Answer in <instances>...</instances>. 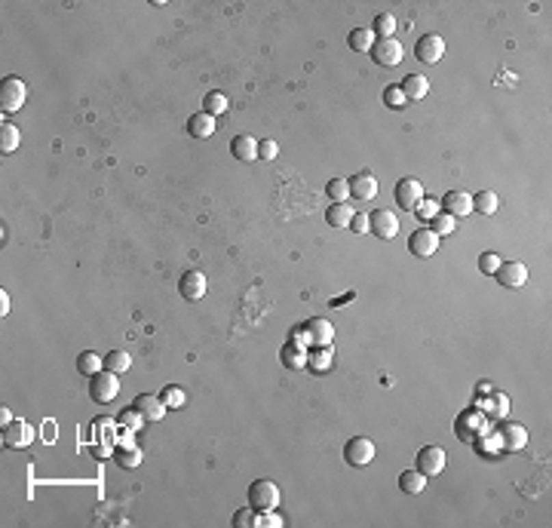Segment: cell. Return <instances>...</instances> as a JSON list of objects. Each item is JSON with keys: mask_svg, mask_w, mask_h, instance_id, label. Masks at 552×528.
Listing matches in <instances>:
<instances>
[{"mask_svg": "<svg viewBox=\"0 0 552 528\" xmlns=\"http://www.w3.org/2000/svg\"><path fill=\"white\" fill-rule=\"evenodd\" d=\"M279 360H282L285 368H307V351H304V344H298V341H289V344L282 347V353H279Z\"/></svg>", "mask_w": 552, "mask_h": 528, "instance_id": "cell-22", "label": "cell"}, {"mask_svg": "<svg viewBox=\"0 0 552 528\" xmlns=\"http://www.w3.org/2000/svg\"><path fill=\"white\" fill-rule=\"evenodd\" d=\"M231 154L237 157L239 163H252V160H258V138H252V136H233V142H231Z\"/></svg>", "mask_w": 552, "mask_h": 528, "instance_id": "cell-20", "label": "cell"}, {"mask_svg": "<svg viewBox=\"0 0 552 528\" xmlns=\"http://www.w3.org/2000/svg\"><path fill=\"white\" fill-rule=\"evenodd\" d=\"M384 105H386V108H393V111H402V108L408 105V99H405L402 86H399V84L386 86V89H384Z\"/></svg>", "mask_w": 552, "mask_h": 528, "instance_id": "cell-34", "label": "cell"}, {"mask_svg": "<svg viewBox=\"0 0 552 528\" xmlns=\"http://www.w3.org/2000/svg\"><path fill=\"white\" fill-rule=\"evenodd\" d=\"M402 43L396 40V37H386V40H374L371 47V59L378 62L380 68H396L399 62H402Z\"/></svg>", "mask_w": 552, "mask_h": 528, "instance_id": "cell-7", "label": "cell"}, {"mask_svg": "<svg viewBox=\"0 0 552 528\" xmlns=\"http://www.w3.org/2000/svg\"><path fill=\"white\" fill-rule=\"evenodd\" d=\"M276 154H279V144L274 138H261L258 142V160H276Z\"/></svg>", "mask_w": 552, "mask_h": 528, "instance_id": "cell-40", "label": "cell"}, {"mask_svg": "<svg viewBox=\"0 0 552 528\" xmlns=\"http://www.w3.org/2000/svg\"><path fill=\"white\" fill-rule=\"evenodd\" d=\"M454 231H458V218H454V215L442 212V215H436V218H433V234L439 240L448 237V234H454Z\"/></svg>", "mask_w": 552, "mask_h": 528, "instance_id": "cell-33", "label": "cell"}, {"mask_svg": "<svg viewBox=\"0 0 552 528\" xmlns=\"http://www.w3.org/2000/svg\"><path fill=\"white\" fill-rule=\"evenodd\" d=\"M120 467H135L138 464V451H120Z\"/></svg>", "mask_w": 552, "mask_h": 528, "instance_id": "cell-45", "label": "cell"}, {"mask_svg": "<svg viewBox=\"0 0 552 528\" xmlns=\"http://www.w3.org/2000/svg\"><path fill=\"white\" fill-rule=\"evenodd\" d=\"M117 393H120V378H117V372H111V368H101L98 375H92L90 397H92L98 405L114 403V399H117Z\"/></svg>", "mask_w": 552, "mask_h": 528, "instance_id": "cell-3", "label": "cell"}, {"mask_svg": "<svg viewBox=\"0 0 552 528\" xmlns=\"http://www.w3.org/2000/svg\"><path fill=\"white\" fill-rule=\"evenodd\" d=\"M371 221V231L378 240H393L399 234V215H393L390 209H378V212L368 215Z\"/></svg>", "mask_w": 552, "mask_h": 528, "instance_id": "cell-14", "label": "cell"}, {"mask_svg": "<svg viewBox=\"0 0 552 528\" xmlns=\"http://www.w3.org/2000/svg\"><path fill=\"white\" fill-rule=\"evenodd\" d=\"M497 267H500V255L497 252H485V255H479V271L482 273H497Z\"/></svg>", "mask_w": 552, "mask_h": 528, "instance_id": "cell-41", "label": "cell"}, {"mask_svg": "<svg viewBox=\"0 0 552 528\" xmlns=\"http://www.w3.org/2000/svg\"><path fill=\"white\" fill-rule=\"evenodd\" d=\"M202 111L212 114V117H221V114L227 111V95L218 92V89H215V92H206L202 95Z\"/></svg>", "mask_w": 552, "mask_h": 528, "instance_id": "cell-29", "label": "cell"}, {"mask_svg": "<svg viewBox=\"0 0 552 528\" xmlns=\"http://www.w3.org/2000/svg\"><path fill=\"white\" fill-rule=\"evenodd\" d=\"M129 366H132V356L126 353V351H111L105 356V368H111V372H129Z\"/></svg>", "mask_w": 552, "mask_h": 528, "instance_id": "cell-32", "label": "cell"}, {"mask_svg": "<svg viewBox=\"0 0 552 528\" xmlns=\"http://www.w3.org/2000/svg\"><path fill=\"white\" fill-rule=\"evenodd\" d=\"M279 486L274 479H255L249 488V507H255L258 513H274L279 507Z\"/></svg>", "mask_w": 552, "mask_h": 528, "instance_id": "cell-2", "label": "cell"}, {"mask_svg": "<svg viewBox=\"0 0 552 528\" xmlns=\"http://www.w3.org/2000/svg\"><path fill=\"white\" fill-rule=\"evenodd\" d=\"M350 227H353V234H368L371 231V221H368L365 212H356L353 215V221H350Z\"/></svg>", "mask_w": 552, "mask_h": 528, "instance_id": "cell-43", "label": "cell"}, {"mask_svg": "<svg viewBox=\"0 0 552 528\" xmlns=\"http://www.w3.org/2000/svg\"><path fill=\"white\" fill-rule=\"evenodd\" d=\"M423 200V184L417 178H399L396 181V203L399 209H408L415 212V206Z\"/></svg>", "mask_w": 552, "mask_h": 528, "instance_id": "cell-9", "label": "cell"}, {"mask_svg": "<svg viewBox=\"0 0 552 528\" xmlns=\"http://www.w3.org/2000/svg\"><path fill=\"white\" fill-rule=\"evenodd\" d=\"M187 136L196 138V142H202V138H212L215 136V117H212V114H206V111L187 117Z\"/></svg>", "mask_w": 552, "mask_h": 528, "instance_id": "cell-18", "label": "cell"}, {"mask_svg": "<svg viewBox=\"0 0 552 528\" xmlns=\"http://www.w3.org/2000/svg\"><path fill=\"white\" fill-rule=\"evenodd\" d=\"M0 314H10V298H6V292H0Z\"/></svg>", "mask_w": 552, "mask_h": 528, "instance_id": "cell-46", "label": "cell"}, {"mask_svg": "<svg viewBox=\"0 0 552 528\" xmlns=\"http://www.w3.org/2000/svg\"><path fill=\"white\" fill-rule=\"evenodd\" d=\"M374 37H380V40H386V37H393V31H396V18L390 16V12H380L378 18H374Z\"/></svg>", "mask_w": 552, "mask_h": 528, "instance_id": "cell-35", "label": "cell"}, {"mask_svg": "<svg viewBox=\"0 0 552 528\" xmlns=\"http://www.w3.org/2000/svg\"><path fill=\"white\" fill-rule=\"evenodd\" d=\"M347 43H350V49H356V53H371L374 31L371 28H353L350 37H347Z\"/></svg>", "mask_w": 552, "mask_h": 528, "instance_id": "cell-26", "label": "cell"}, {"mask_svg": "<svg viewBox=\"0 0 552 528\" xmlns=\"http://www.w3.org/2000/svg\"><path fill=\"white\" fill-rule=\"evenodd\" d=\"M160 399L166 403V409H181V405H184V390H181L179 384H169V387H163Z\"/></svg>", "mask_w": 552, "mask_h": 528, "instance_id": "cell-38", "label": "cell"}, {"mask_svg": "<svg viewBox=\"0 0 552 528\" xmlns=\"http://www.w3.org/2000/svg\"><path fill=\"white\" fill-rule=\"evenodd\" d=\"M473 209L479 215H494L500 209V200H497V194L494 190H479V194L473 197Z\"/></svg>", "mask_w": 552, "mask_h": 528, "instance_id": "cell-27", "label": "cell"}, {"mask_svg": "<svg viewBox=\"0 0 552 528\" xmlns=\"http://www.w3.org/2000/svg\"><path fill=\"white\" fill-rule=\"evenodd\" d=\"M402 92H405V99H423V95L430 92V80L423 77V74H408V77L402 80Z\"/></svg>", "mask_w": 552, "mask_h": 528, "instance_id": "cell-24", "label": "cell"}, {"mask_svg": "<svg viewBox=\"0 0 552 528\" xmlns=\"http://www.w3.org/2000/svg\"><path fill=\"white\" fill-rule=\"evenodd\" d=\"M132 409L142 415V421H163V415H166V403H163L160 397H154V393H142V397H135Z\"/></svg>", "mask_w": 552, "mask_h": 528, "instance_id": "cell-15", "label": "cell"}, {"mask_svg": "<svg viewBox=\"0 0 552 528\" xmlns=\"http://www.w3.org/2000/svg\"><path fill=\"white\" fill-rule=\"evenodd\" d=\"M445 451L439 449V445H423L421 451H417V470H421L423 476H439L442 470H445Z\"/></svg>", "mask_w": 552, "mask_h": 528, "instance_id": "cell-10", "label": "cell"}, {"mask_svg": "<svg viewBox=\"0 0 552 528\" xmlns=\"http://www.w3.org/2000/svg\"><path fill=\"white\" fill-rule=\"evenodd\" d=\"M291 338H295L298 344L310 341L313 347H328L334 341V326L326 320V316H313V320L304 323V329H295V332H291Z\"/></svg>", "mask_w": 552, "mask_h": 528, "instance_id": "cell-1", "label": "cell"}, {"mask_svg": "<svg viewBox=\"0 0 552 528\" xmlns=\"http://www.w3.org/2000/svg\"><path fill=\"white\" fill-rule=\"evenodd\" d=\"M488 409H491V412H488V415H497V418H503V415H506V409H510V399H506L503 393H494V397H491V403H488Z\"/></svg>", "mask_w": 552, "mask_h": 528, "instance_id": "cell-42", "label": "cell"}, {"mask_svg": "<svg viewBox=\"0 0 552 528\" xmlns=\"http://www.w3.org/2000/svg\"><path fill=\"white\" fill-rule=\"evenodd\" d=\"M353 209H350V203H332V206L326 209V221L332 227H350V221H353Z\"/></svg>", "mask_w": 552, "mask_h": 528, "instance_id": "cell-23", "label": "cell"}, {"mask_svg": "<svg viewBox=\"0 0 552 528\" xmlns=\"http://www.w3.org/2000/svg\"><path fill=\"white\" fill-rule=\"evenodd\" d=\"M16 148H18V129H16V123H6L3 120V126H0V151L12 154Z\"/></svg>", "mask_w": 552, "mask_h": 528, "instance_id": "cell-31", "label": "cell"}, {"mask_svg": "<svg viewBox=\"0 0 552 528\" xmlns=\"http://www.w3.org/2000/svg\"><path fill=\"white\" fill-rule=\"evenodd\" d=\"M138 421H142V415H138L135 409H126L123 415H120V424H123V427H135Z\"/></svg>", "mask_w": 552, "mask_h": 528, "instance_id": "cell-44", "label": "cell"}, {"mask_svg": "<svg viewBox=\"0 0 552 528\" xmlns=\"http://www.w3.org/2000/svg\"><path fill=\"white\" fill-rule=\"evenodd\" d=\"M525 442H528V430H525L522 424H510V427L503 430V445L510 451H518Z\"/></svg>", "mask_w": 552, "mask_h": 528, "instance_id": "cell-28", "label": "cell"}, {"mask_svg": "<svg viewBox=\"0 0 552 528\" xmlns=\"http://www.w3.org/2000/svg\"><path fill=\"white\" fill-rule=\"evenodd\" d=\"M347 184H350V197H353V200H371V197L378 194V178H374V173H368V169L356 173Z\"/></svg>", "mask_w": 552, "mask_h": 528, "instance_id": "cell-17", "label": "cell"}, {"mask_svg": "<svg viewBox=\"0 0 552 528\" xmlns=\"http://www.w3.org/2000/svg\"><path fill=\"white\" fill-rule=\"evenodd\" d=\"M454 433H458V440L460 442H475L482 433H485V415L482 412H475V409H469V412H463V415L458 418V424H454Z\"/></svg>", "mask_w": 552, "mask_h": 528, "instance_id": "cell-6", "label": "cell"}, {"mask_svg": "<svg viewBox=\"0 0 552 528\" xmlns=\"http://www.w3.org/2000/svg\"><path fill=\"white\" fill-rule=\"evenodd\" d=\"M31 424L25 421H10L3 427V442L10 445V449H25V445H31Z\"/></svg>", "mask_w": 552, "mask_h": 528, "instance_id": "cell-19", "label": "cell"}, {"mask_svg": "<svg viewBox=\"0 0 552 528\" xmlns=\"http://www.w3.org/2000/svg\"><path fill=\"white\" fill-rule=\"evenodd\" d=\"M332 366H334L332 344H328V347H313V351L307 353V368H310V372L326 375V372H332Z\"/></svg>", "mask_w": 552, "mask_h": 528, "instance_id": "cell-21", "label": "cell"}, {"mask_svg": "<svg viewBox=\"0 0 552 528\" xmlns=\"http://www.w3.org/2000/svg\"><path fill=\"white\" fill-rule=\"evenodd\" d=\"M233 525H237V528H252V525H258L255 507H246V510H237V513H233Z\"/></svg>", "mask_w": 552, "mask_h": 528, "instance_id": "cell-39", "label": "cell"}, {"mask_svg": "<svg viewBox=\"0 0 552 528\" xmlns=\"http://www.w3.org/2000/svg\"><path fill=\"white\" fill-rule=\"evenodd\" d=\"M494 277H497V283L503 286V289H522V286L528 283V267L522 262H500Z\"/></svg>", "mask_w": 552, "mask_h": 528, "instance_id": "cell-11", "label": "cell"}, {"mask_svg": "<svg viewBox=\"0 0 552 528\" xmlns=\"http://www.w3.org/2000/svg\"><path fill=\"white\" fill-rule=\"evenodd\" d=\"M408 249H411V255H417V258H430V255H436V249H439V237L433 234V227H417L408 240Z\"/></svg>", "mask_w": 552, "mask_h": 528, "instance_id": "cell-12", "label": "cell"}, {"mask_svg": "<svg viewBox=\"0 0 552 528\" xmlns=\"http://www.w3.org/2000/svg\"><path fill=\"white\" fill-rule=\"evenodd\" d=\"M25 95H28L25 80L3 77V84H0V111H3V114H16L18 108L25 105Z\"/></svg>", "mask_w": 552, "mask_h": 528, "instance_id": "cell-4", "label": "cell"}, {"mask_svg": "<svg viewBox=\"0 0 552 528\" xmlns=\"http://www.w3.org/2000/svg\"><path fill=\"white\" fill-rule=\"evenodd\" d=\"M326 194L332 197L334 203H347L350 200V184H347L344 178H332V181L326 184Z\"/></svg>", "mask_w": 552, "mask_h": 528, "instance_id": "cell-36", "label": "cell"}, {"mask_svg": "<svg viewBox=\"0 0 552 528\" xmlns=\"http://www.w3.org/2000/svg\"><path fill=\"white\" fill-rule=\"evenodd\" d=\"M77 368H80V375H98L101 368H105V360H101L98 353H92V351H86V353H80L77 356Z\"/></svg>", "mask_w": 552, "mask_h": 528, "instance_id": "cell-30", "label": "cell"}, {"mask_svg": "<svg viewBox=\"0 0 552 528\" xmlns=\"http://www.w3.org/2000/svg\"><path fill=\"white\" fill-rule=\"evenodd\" d=\"M442 55H445V40L439 34H423L415 43V59L423 62V65H436Z\"/></svg>", "mask_w": 552, "mask_h": 528, "instance_id": "cell-8", "label": "cell"}, {"mask_svg": "<svg viewBox=\"0 0 552 528\" xmlns=\"http://www.w3.org/2000/svg\"><path fill=\"white\" fill-rule=\"evenodd\" d=\"M439 209H442L439 200H433V197H423V200L415 206V212H417V218H421V221H433L436 215H439Z\"/></svg>", "mask_w": 552, "mask_h": 528, "instance_id": "cell-37", "label": "cell"}, {"mask_svg": "<svg viewBox=\"0 0 552 528\" xmlns=\"http://www.w3.org/2000/svg\"><path fill=\"white\" fill-rule=\"evenodd\" d=\"M442 206L454 218H466V215H473V194H466V190H448Z\"/></svg>", "mask_w": 552, "mask_h": 528, "instance_id": "cell-16", "label": "cell"}, {"mask_svg": "<svg viewBox=\"0 0 552 528\" xmlns=\"http://www.w3.org/2000/svg\"><path fill=\"white\" fill-rule=\"evenodd\" d=\"M399 488L408 494H421L427 488V476L421 470H405V473H399Z\"/></svg>", "mask_w": 552, "mask_h": 528, "instance_id": "cell-25", "label": "cell"}, {"mask_svg": "<svg viewBox=\"0 0 552 528\" xmlns=\"http://www.w3.org/2000/svg\"><path fill=\"white\" fill-rule=\"evenodd\" d=\"M179 292L187 301H200L202 295L209 292V279H206V273L202 271H187V273H181V279H179Z\"/></svg>", "mask_w": 552, "mask_h": 528, "instance_id": "cell-13", "label": "cell"}, {"mask_svg": "<svg viewBox=\"0 0 552 528\" xmlns=\"http://www.w3.org/2000/svg\"><path fill=\"white\" fill-rule=\"evenodd\" d=\"M374 442L368 440V436H353L350 442L344 445V461L350 464V467H368V464L374 461Z\"/></svg>", "mask_w": 552, "mask_h": 528, "instance_id": "cell-5", "label": "cell"}]
</instances>
